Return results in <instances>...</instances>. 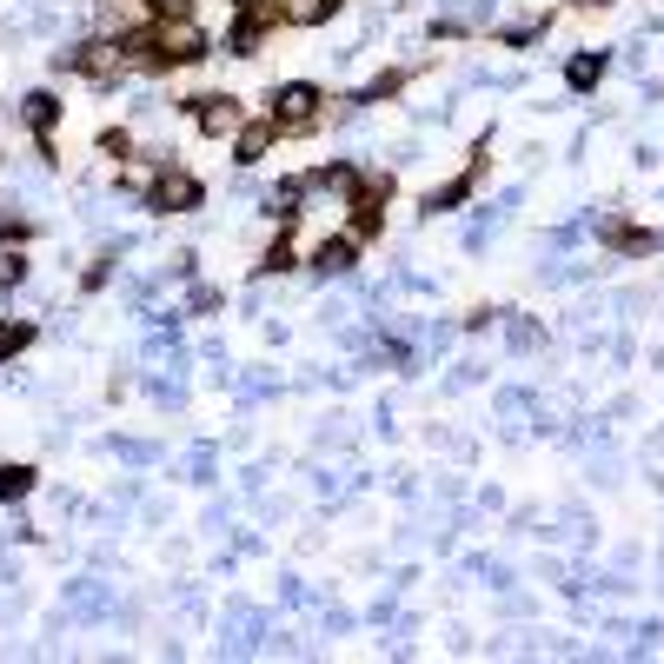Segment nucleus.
I'll list each match as a JSON object with an SVG mask.
<instances>
[{"label": "nucleus", "mask_w": 664, "mask_h": 664, "mask_svg": "<svg viewBox=\"0 0 664 664\" xmlns=\"http://www.w3.org/2000/svg\"><path fill=\"white\" fill-rule=\"evenodd\" d=\"M386 200H392V174H379V166H359V174H353V239H379Z\"/></svg>", "instance_id": "nucleus-1"}, {"label": "nucleus", "mask_w": 664, "mask_h": 664, "mask_svg": "<svg viewBox=\"0 0 664 664\" xmlns=\"http://www.w3.org/2000/svg\"><path fill=\"white\" fill-rule=\"evenodd\" d=\"M153 47H159V67H200L213 54L206 27L187 14V21H153Z\"/></svg>", "instance_id": "nucleus-2"}, {"label": "nucleus", "mask_w": 664, "mask_h": 664, "mask_svg": "<svg viewBox=\"0 0 664 664\" xmlns=\"http://www.w3.org/2000/svg\"><path fill=\"white\" fill-rule=\"evenodd\" d=\"M319 107H325V94L312 87V80H286V87L273 94V107H266V120L280 133H312L319 127Z\"/></svg>", "instance_id": "nucleus-3"}, {"label": "nucleus", "mask_w": 664, "mask_h": 664, "mask_svg": "<svg viewBox=\"0 0 664 664\" xmlns=\"http://www.w3.org/2000/svg\"><path fill=\"white\" fill-rule=\"evenodd\" d=\"M54 67H73V73H87V80H100V87H114L120 80V67H127V54H120V40H80V47H67V54H54Z\"/></svg>", "instance_id": "nucleus-4"}, {"label": "nucleus", "mask_w": 664, "mask_h": 664, "mask_svg": "<svg viewBox=\"0 0 664 664\" xmlns=\"http://www.w3.org/2000/svg\"><path fill=\"white\" fill-rule=\"evenodd\" d=\"M146 206H153V213H193V206H200V180L180 174L174 159H159V174H153V187H146Z\"/></svg>", "instance_id": "nucleus-5"}, {"label": "nucleus", "mask_w": 664, "mask_h": 664, "mask_svg": "<svg viewBox=\"0 0 664 664\" xmlns=\"http://www.w3.org/2000/svg\"><path fill=\"white\" fill-rule=\"evenodd\" d=\"M21 120H27L34 140H40V159H54V120H60V100H54L47 87H34V94L21 100Z\"/></svg>", "instance_id": "nucleus-6"}, {"label": "nucleus", "mask_w": 664, "mask_h": 664, "mask_svg": "<svg viewBox=\"0 0 664 664\" xmlns=\"http://www.w3.org/2000/svg\"><path fill=\"white\" fill-rule=\"evenodd\" d=\"M187 107H193L200 133H213V140L239 133V100H233V94H206V100H187Z\"/></svg>", "instance_id": "nucleus-7"}, {"label": "nucleus", "mask_w": 664, "mask_h": 664, "mask_svg": "<svg viewBox=\"0 0 664 664\" xmlns=\"http://www.w3.org/2000/svg\"><path fill=\"white\" fill-rule=\"evenodd\" d=\"M598 239L618 246V253H631V260L657 253V233H651V226H625V220H598Z\"/></svg>", "instance_id": "nucleus-8"}, {"label": "nucleus", "mask_w": 664, "mask_h": 664, "mask_svg": "<svg viewBox=\"0 0 664 664\" xmlns=\"http://www.w3.org/2000/svg\"><path fill=\"white\" fill-rule=\"evenodd\" d=\"M273 140H280V127H273V120H239V133H233V153H239V166L266 159V153H273Z\"/></svg>", "instance_id": "nucleus-9"}, {"label": "nucleus", "mask_w": 664, "mask_h": 664, "mask_svg": "<svg viewBox=\"0 0 664 664\" xmlns=\"http://www.w3.org/2000/svg\"><path fill=\"white\" fill-rule=\"evenodd\" d=\"M353 260H359V239H353V233H346V239H319V253H312V273L340 280V273H353Z\"/></svg>", "instance_id": "nucleus-10"}, {"label": "nucleus", "mask_w": 664, "mask_h": 664, "mask_svg": "<svg viewBox=\"0 0 664 664\" xmlns=\"http://www.w3.org/2000/svg\"><path fill=\"white\" fill-rule=\"evenodd\" d=\"M478 174H485V159H472L459 180H446L439 193H426V213H452V206H465V200H472V187H478Z\"/></svg>", "instance_id": "nucleus-11"}, {"label": "nucleus", "mask_w": 664, "mask_h": 664, "mask_svg": "<svg viewBox=\"0 0 664 664\" xmlns=\"http://www.w3.org/2000/svg\"><path fill=\"white\" fill-rule=\"evenodd\" d=\"M605 67H612L605 54H571V67H565V87H571V94H592L598 80H605Z\"/></svg>", "instance_id": "nucleus-12"}, {"label": "nucleus", "mask_w": 664, "mask_h": 664, "mask_svg": "<svg viewBox=\"0 0 664 664\" xmlns=\"http://www.w3.org/2000/svg\"><path fill=\"white\" fill-rule=\"evenodd\" d=\"M332 8H340V0H280V21L286 27H319Z\"/></svg>", "instance_id": "nucleus-13"}, {"label": "nucleus", "mask_w": 664, "mask_h": 664, "mask_svg": "<svg viewBox=\"0 0 664 664\" xmlns=\"http://www.w3.org/2000/svg\"><path fill=\"white\" fill-rule=\"evenodd\" d=\"M34 346V325L27 319H0V366H8L14 353H27Z\"/></svg>", "instance_id": "nucleus-14"}, {"label": "nucleus", "mask_w": 664, "mask_h": 664, "mask_svg": "<svg viewBox=\"0 0 664 664\" xmlns=\"http://www.w3.org/2000/svg\"><path fill=\"white\" fill-rule=\"evenodd\" d=\"M299 193H306V180H286V187H273V193H266V213L293 226V220H299Z\"/></svg>", "instance_id": "nucleus-15"}, {"label": "nucleus", "mask_w": 664, "mask_h": 664, "mask_svg": "<svg viewBox=\"0 0 664 664\" xmlns=\"http://www.w3.org/2000/svg\"><path fill=\"white\" fill-rule=\"evenodd\" d=\"M27 491H34V465H0V498H8V506Z\"/></svg>", "instance_id": "nucleus-16"}, {"label": "nucleus", "mask_w": 664, "mask_h": 664, "mask_svg": "<svg viewBox=\"0 0 664 664\" xmlns=\"http://www.w3.org/2000/svg\"><path fill=\"white\" fill-rule=\"evenodd\" d=\"M399 87H405V73H379L372 87H359V100H353V107H379V100H392Z\"/></svg>", "instance_id": "nucleus-17"}, {"label": "nucleus", "mask_w": 664, "mask_h": 664, "mask_svg": "<svg viewBox=\"0 0 664 664\" xmlns=\"http://www.w3.org/2000/svg\"><path fill=\"white\" fill-rule=\"evenodd\" d=\"M286 266H293V239L280 233V239L266 246V260H260V273H286Z\"/></svg>", "instance_id": "nucleus-18"}, {"label": "nucleus", "mask_w": 664, "mask_h": 664, "mask_svg": "<svg viewBox=\"0 0 664 664\" xmlns=\"http://www.w3.org/2000/svg\"><path fill=\"white\" fill-rule=\"evenodd\" d=\"M146 14H153V21H187L193 0H146Z\"/></svg>", "instance_id": "nucleus-19"}, {"label": "nucleus", "mask_w": 664, "mask_h": 664, "mask_svg": "<svg viewBox=\"0 0 664 664\" xmlns=\"http://www.w3.org/2000/svg\"><path fill=\"white\" fill-rule=\"evenodd\" d=\"M27 233H34V220H27V213H8V220H0V239H8V246H21Z\"/></svg>", "instance_id": "nucleus-20"}, {"label": "nucleus", "mask_w": 664, "mask_h": 664, "mask_svg": "<svg viewBox=\"0 0 664 664\" xmlns=\"http://www.w3.org/2000/svg\"><path fill=\"white\" fill-rule=\"evenodd\" d=\"M21 280H27V260L8 253V260H0V286H21Z\"/></svg>", "instance_id": "nucleus-21"}, {"label": "nucleus", "mask_w": 664, "mask_h": 664, "mask_svg": "<svg viewBox=\"0 0 664 664\" xmlns=\"http://www.w3.org/2000/svg\"><path fill=\"white\" fill-rule=\"evenodd\" d=\"M100 146H107L114 159H127V153H133V140H127V133H100Z\"/></svg>", "instance_id": "nucleus-22"}, {"label": "nucleus", "mask_w": 664, "mask_h": 664, "mask_svg": "<svg viewBox=\"0 0 664 664\" xmlns=\"http://www.w3.org/2000/svg\"><path fill=\"white\" fill-rule=\"evenodd\" d=\"M107 280H114V260H94V266H87V293H94V286H107Z\"/></svg>", "instance_id": "nucleus-23"}, {"label": "nucleus", "mask_w": 664, "mask_h": 664, "mask_svg": "<svg viewBox=\"0 0 664 664\" xmlns=\"http://www.w3.org/2000/svg\"><path fill=\"white\" fill-rule=\"evenodd\" d=\"M226 8H233V14H246V8H260V0H226Z\"/></svg>", "instance_id": "nucleus-24"}]
</instances>
